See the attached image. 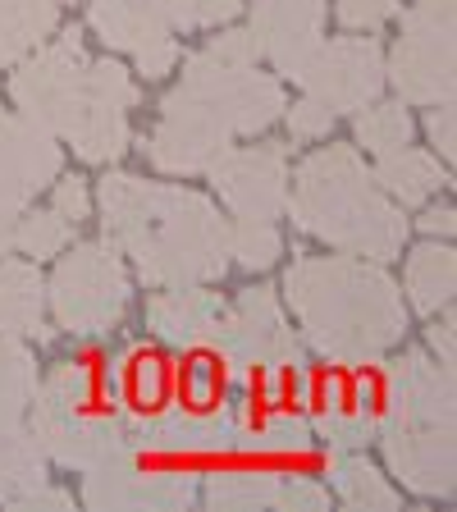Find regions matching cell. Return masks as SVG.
<instances>
[{
  "label": "cell",
  "mask_w": 457,
  "mask_h": 512,
  "mask_svg": "<svg viewBox=\"0 0 457 512\" xmlns=\"http://www.w3.org/2000/svg\"><path fill=\"white\" fill-rule=\"evenodd\" d=\"M106 243L138 261L147 284H206L229 270V224L202 192L110 174L101 183Z\"/></svg>",
  "instance_id": "cell-1"
},
{
  "label": "cell",
  "mask_w": 457,
  "mask_h": 512,
  "mask_svg": "<svg viewBox=\"0 0 457 512\" xmlns=\"http://www.w3.org/2000/svg\"><path fill=\"white\" fill-rule=\"evenodd\" d=\"M284 298L316 352L339 366H366L407 330L398 284L380 266L348 256H307L284 275Z\"/></svg>",
  "instance_id": "cell-2"
},
{
  "label": "cell",
  "mask_w": 457,
  "mask_h": 512,
  "mask_svg": "<svg viewBox=\"0 0 457 512\" xmlns=\"http://www.w3.org/2000/svg\"><path fill=\"white\" fill-rule=\"evenodd\" d=\"M293 211L302 234L371 261H394L403 252L407 220L366 174L352 147H325L298 165L293 179Z\"/></svg>",
  "instance_id": "cell-3"
},
{
  "label": "cell",
  "mask_w": 457,
  "mask_h": 512,
  "mask_svg": "<svg viewBox=\"0 0 457 512\" xmlns=\"http://www.w3.org/2000/svg\"><path fill=\"white\" fill-rule=\"evenodd\" d=\"M28 407L32 439L60 467L96 471L133 453L124 412L115 407V389H110V366L101 357L60 362L32 389Z\"/></svg>",
  "instance_id": "cell-4"
},
{
  "label": "cell",
  "mask_w": 457,
  "mask_h": 512,
  "mask_svg": "<svg viewBox=\"0 0 457 512\" xmlns=\"http://www.w3.org/2000/svg\"><path fill=\"white\" fill-rule=\"evenodd\" d=\"M256 55H261V46H256L252 28L224 32L188 60L183 83L170 92V101L206 115L229 138L234 133H261L284 115V92H279L275 78L256 74Z\"/></svg>",
  "instance_id": "cell-5"
},
{
  "label": "cell",
  "mask_w": 457,
  "mask_h": 512,
  "mask_svg": "<svg viewBox=\"0 0 457 512\" xmlns=\"http://www.w3.org/2000/svg\"><path fill=\"white\" fill-rule=\"evenodd\" d=\"M128 275L115 243H83L64 256L51 275V307L55 320L74 334H106L128 311Z\"/></svg>",
  "instance_id": "cell-6"
},
{
  "label": "cell",
  "mask_w": 457,
  "mask_h": 512,
  "mask_svg": "<svg viewBox=\"0 0 457 512\" xmlns=\"http://www.w3.org/2000/svg\"><path fill=\"white\" fill-rule=\"evenodd\" d=\"M453 32V0H421L416 10L403 14V37L384 69L403 101H416V106L453 101Z\"/></svg>",
  "instance_id": "cell-7"
},
{
  "label": "cell",
  "mask_w": 457,
  "mask_h": 512,
  "mask_svg": "<svg viewBox=\"0 0 457 512\" xmlns=\"http://www.w3.org/2000/svg\"><path fill=\"white\" fill-rule=\"evenodd\" d=\"M192 499H197L192 462L156 458V453H128V458L110 462V467H96L87 471L83 485V503L96 512H119V508L174 512L188 508Z\"/></svg>",
  "instance_id": "cell-8"
},
{
  "label": "cell",
  "mask_w": 457,
  "mask_h": 512,
  "mask_svg": "<svg viewBox=\"0 0 457 512\" xmlns=\"http://www.w3.org/2000/svg\"><path fill=\"white\" fill-rule=\"evenodd\" d=\"M211 348L220 352L224 375H256L266 366H293L302 362V348L288 330L270 288H247L234 307L220 311Z\"/></svg>",
  "instance_id": "cell-9"
},
{
  "label": "cell",
  "mask_w": 457,
  "mask_h": 512,
  "mask_svg": "<svg viewBox=\"0 0 457 512\" xmlns=\"http://www.w3.org/2000/svg\"><path fill=\"white\" fill-rule=\"evenodd\" d=\"M87 69H92V60H87L78 32H64L60 42L37 51L19 74H14L10 92H14L19 115L28 119V124H37L42 133H64L78 110Z\"/></svg>",
  "instance_id": "cell-10"
},
{
  "label": "cell",
  "mask_w": 457,
  "mask_h": 512,
  "mask_svg": "<svg viewBox=\"0 0 457 512\" xmlns=\"http://www.w3.org/2000/svg\"><path fill=\"white\" fill-rule=\"evenodd\" d=\"M138 106V87L128 78L124 64L101 60L87 69L78 110L64 128V138L74 142V151L92 165H110L124 156L128 147V110Z\"/></svg>",
  "instance_id": "cell-11"
},
{
  "label": "cell",
  "mask_w": 457,
  "mask_h": 512,
  "mask_svg": "<svg viewBox=\"0 0 457 512\" xmlns=\"http://www.w3.org/2000/svg\"><path fill=\"white\" fill-rule=\"evenodd\" d=\"M60 179V147L23 115H0V256L14 247V224L46 183Z\"/></svg>",
  "instance_id": "cell-12"
},
{
  "label": "cell",
  "mask_w": 457,
  "mask_h": 512,
  "mask_svg": "<svg viewBox=\"0 0 457 512\" xmlns=\"http://www.w3.org/2000/svg\"><path fill=\"white\" fill-rule=\"evenodd\" d=\"M307 412L316 421L320 439L334 448H362L380 435L384 389L371 371H325L307 389Z\"/></svg>",
  "instance_id": "cell-13"
},
{
  "label": "cell",
  "mask_w": 457,
  "mask_h": 512,
  "mask_svg": "<svg viewBox=\"0 0 457 512\" xmlns=\"http://www.w3.org/2000/svg\"><path fill=\"white\" fill-rule=\"evenodd\" d=\"M224 206L238 220H275L288 202V151L279 142L243 151H220L206 165Z\"/></svg>",
  "instance_id": "cell-14"
},
{
  "label": "cell",
  "mask_w": 457,
  "mask_h": 512,
  "mask_svg": "<svg viewBox=\"0 0 457 512\" xmlns=\"http://www.w3.org/2000/svg\"><path fill=\"white\" fill-rule=\"evenodd\" d=\"M298 83L330 110H366L384 87V55L371 37H339L316 46Z\"/></svg>",
  "instance_id": "cell-15"
},
{
  "label": "cell",
  "mask_w": 457,
  "mask_h": 512,
  "mask_svg": "<svg viewBox=\"0 0 457 512\" xmlns=\"http://www.w3.org/2000/svg\"><path fill=\"white\" fill-rule=\"evenodd\" d=\"M375 439L384 444V458H389L394 476L412 494L448 499L457 490V448L448 426H403V421H389V426H380Z\"/></svg>",
  "instance_id": "cell-16"
},
{
  "label": "cell",
  "mask_w": 457,
  "mask_h": 512,
  "mask_svg": "<svg viewBox=\"0 0 457 512\" xmlns=\"http://www.w3.org/2000/svg\"><path fill=\"white\" fill-rule=\"evenodd\" d=\"M384 389V416L403 421V426H448L453 430V366H435L426 352H403V362H394L380 375Z\"/></svg>",
  "instance_id": "cell-17"
},
{
  "label": "cell",
  "mask_w": 457,
  "mask_h": 512,
  "mask_svg": "<svg viewBox=\"0 0 457 512\" xmlns=\"http://www.w3.org/2000/svg\"><path fill=\"white\" fill-rule=\"evenodd\" d=\"M320 28H325V0H252L256 46L288 78H302L320 46Z\"/></svg>",
  "instance_id": "cell-18"
},
{
  "label": "cell",
  "mask_w": 457,
  "mask_h": 512,
  "mask_svg": "<svg viewBox=\"0 0 457 512\" xmlns=\"http://www.w3.org/2000/svg\"><path fill=\"white\" fill-rule=\"evenodd\" d=\"M87 19H92V28L106 37V46L133 55L147 78H165L174 69V60H179L170 23L156 19L142 0H92Z\"/></svg>",
  "instance_id": "cell-19"
},
{
  "label": "cell",
  "mask_w": 457,
  "mask_h": 512,
  "mask_svg": "<svg viewBox=\"0 0 457 512\" xmlns=\"http://www.w3.org/2000/svg\"><path fill=\"white\" fill-rule=\"evenodd\" d=\"M151 165L165 174H202L220 151H229V133L211 124L206 115L179 106V101H160V124L151 128Z\"/></svg>",
  "instance_id": "cell-20"
},
{
  "label": "cell",
  "mask_w": 457,
  "mask_h": 512,
  "mask_svg": "<svg viewBox=\"0 0 457 512\" xmlns=\"http://www.w3.org/2000/svg\"><path fill=\"white\" fill-rule=\"evenodd\" d=\"M110 389H115V407L124 412V426H138L147 416L165 412L174 403V362H165L160 352H147L142 343L124 348L110 357Z\"/></svg>",
  "instance_id": "cell-21"
},
{
  "label": "cell",
  "mask_w": 457,
  "mask_h": 512,
  "mask_svg": "<svg viewBox=\"0 0 457 512\" xmlns=\"http://www.w3.org/2000/svg\"><path fill=\"white\" fill-rule=\"evenodd\" d=\"M220 311H224L220 293H206V288H197V284H174V293L151 298L147 325L156 339L188 352V348H206V343L215 339Z\"/></svg>",
  "instance_id": "cell-22"
},
{
  "label": "cell",
  "mask_w": 457,
  "mask_h": 512,
  "mask_svg": "<svg viewBox=\"0 0 457 512\" xmlns=\"http://www.w3.org/2000/svg\"><path fill=\"white\" fill-rule=\"evenodd\" d=\"M87 220V188L83 179H64L55 188V202L37 215H19L14 224V247H23L28 256H55L64 252V243L74 238V229Z\"/></svg>",
  "instance_id": "cell-23"
},
{
  "label": "cell",
  "mask_w": 457,
  "mask_h": 512,
  "mask_svg": "<svg viewBox=\"0 0 457 512\" xmlns=\"http://www.w3.org/2000/svg\"><path fill=\"white\" fill-rule=\"evenodd\" d=\"M0 334L51 343L46 330V284L28 261H0Z\"/></svg>",
  "instance_id": "cell-24"
},
{
  "label": "cell",
  "mask_w": 457,
  "mask_h": 512,
  "mask_svg": "<svg viewBox=\"0 0 457 512\" xmlns=\"http://www.w3.org/2000/svg\"><path fill=\"white\" fill-rule=\"evenodd\" d=\"M375 188H384L398 206H421L430 202V192H439L448 183V174L439 170V160L426 156V151L398 147L389 156H380V170L371 174Z\"/></svg>",
  "instance_id": "cell-25"
},
{
  "label": "cell",
  "mask_w": 457,
  "mask_h": 512,
  "mask_svg": "<svg viewBox=\"0 0 457 512\" xmlns=\"http://www.w3.org/2000/svg\"><path fill=\"white\" fill-rule=\"evenodd\" d=\"M46 485L42 444L23 430V421H0V503H14Z\"/></svg>",
  "instance_id": "cell-26"
},
{
  "label": "cell",
  "mask_w": 457,
  "mask_h": 512,
  "mask_svg": "<svg viewBox=\"0 0 457 512\" xmlns=\"http://www.w3.org/2000/svg\"><path fill=\"white\" fill-rule=\"evenodd\" d=\"M60 0H0V69L19 64L32 46L51 37Z\"/></svg>",
  "instance_id": "cell-27"
},
{
  "label": "cell",
  "mask_w": 457,
  "mask_h": 512,
  "mask_svg": "<svg viewBox=\"0 0 457 512\" xmlns=\"http://www.w3.org/2000/svg\"><path fill=\"white\" fill-rule=\"evenodd\" d=\"M453 288H457V256L453 247H421L412 252L407 261V293H412V307L421 316H435L439 307L453 302Z\"/></svg>",
  "instance_id": "cell-28"
},
{
  "label": "cell",
  "mask_w": 457,
  "mask_h": 512,
  "mask_svg": "<svg viewBox=\"0 0 457 512\" xmlns=\"http://www.w3.org/2000/svg\"><path fill=\"white\" fill-rule=\"evenodd\" d=\"M279 476L270 467H229L215 471L206 485V503L224 512H256V508H275Z\"/></svg>",
  "instance_id": "cell-29"
},
{
  "label": "cell",
  "mask_w": 457,
  "mask_h": 512,
  "mask_svg": "<svg viewBox=\"0 0 457 512\" xmlns=\"http://www.w3.org/2000/svg\"><path fill=\"white\" fill-rule=\"evenodd\" d=\"M330 480H334V490H339V499L357 512H394L398 503H403L394 485H389L366 458H334Z\"/></svg>",
  "instance_id": "cell-30"
},
{
  "label": "cell",
  "mask_w": 457,
  "mask_h": 512,
  "mask_svg": "<svg viewBox=\"0 0 457 512\" xmlns=\"http://www.w3.org/2000/svg\"><path fill=\"white\" fill-rule=\"evenodd\" d=\"M37 389V366L28 348L14 339H0V421H23Z\"/></svg>",
  "instance_id": "cell-31"
},
{
  "label": "cell",
  "mask_w": 457,
  "mask_h": 512,
  "mask_svg": "<svg viewBox=\"0 0 457 512\" xmlns=\"http://www.w3.org/2000/svg\"><path fill=\"white\" fill-rule=\"evenodd\" d=\"M156 19L170 28H215V23L238 19L243 0H142Z\"/></svg>",
  "instance_id": "cell-32"
},
{
  "label": "cell",
  "mask_w": 457,
  "mask_h": 512,
  "mask_svg": "<svg viewBox=\"0 0 457 512\" xmlns=\"http://www.w3.org/2000/svg\"><path fill=\"white\" fill-rule=\"evenodd\" d=\"M357 142L375 156H389L412 142V119L403 106H371L366 115H357Z\"/></svg>",
  "instance_id": "cell-33"
},
{
  "label": "cell",
  "mask_w": 457,
  "mask_h": 512,
  "mask_svg": "<svg viewBox=\"0 0 457 512\" xmlns=\"http://www.w3.org/2000/svg\"><path fill=\"white\" fill-rule=\"evenodd\" d=\"M279 234L270 220H243L238 229H229V256L243 270H270L279 261Z\"/></svg>",
  "instance_id": "cell-34"
},
{
  "label": "cell",
  "mask_w": 457,
  "mask_h": 512,
  "mask_svg": "<svg viewBox=\"0 0 457 512\" xmlns=\"http://www.w3.org/2000/svg\"><path fill=\"white\" fill-rule=\"evenodd\" d=\"M330 124H334V110L325 106V101H316V96H307V101H298V106L288 110V128H293V138H325Z\"/></svg>",
  "instance_id": "cell-35"
},
{
  "label": "cell",
  "mask_w": 457,
  "mask_h": 512,
  "mask_svg": "<svg viewBox=\"0 0 457 512\" xmlns=\"http://www.w3.org/2000/svg\"><path fill=\"white\" fill-rule=\"evenodd\" d=\"M334 10H339V23H343V28L371 32V28H380V23L394 19V0H339Z\"/></svg>",
  "instance_id": "cell-36"
},
{
  "label": "cell",
  "mask_w": 457,
  "mask_h": 512,
  "mask_svg": "<svg viewBox=\"0 0 457 512\" xmlns=\"http://www.w3.org/2000/svg\"><path fill=\"white\" fill-rule=\"evenodd\" d=\"M275 508H288V512H325L330 508V490H320V485H311V480H293V485H284L279 480V494H275Z\"/></svg>",
  "instance_id": "cell-37"
},
{
  "label": "cell",
  "mask_w": 457,
  "mask_h": 512,
  "mask_svg": "<svg viewBox=\"0 0 457 512\" xmlns=\"http://www.w3.org/2000/svg\"><path fill=\"white\" fill-rule=\"evenodd\" d=\"M426 128H430V138H435V147L444 151V160H453V156H457V124H453V101H444V106H439V110H430Z\"/></svg>",
  "instance_id": "cell-38"
},
{
  "label": "cell",
  "mask_w": 457,
  "mask_h": 512,
  "mask_svg": "<svg viewBox=\"0 0 457 512\" xmlns=\"http://www.w3.org/2000/svg\"><path fill=\"white\" fill-rule=\"evenodd\" d=\"M10 508H19V512H37V508H74V499H69V494H60V490H46V485H37L32 494L14 499Z\"/></svg>",
  "instance_id": "cell-39"
},
{
  "label": "cell",
  "mask_w": 457,
  "mask_h": 512,
  "mask_svg": "<svg viewBox=\"0 0 457 512\" xmlns=\"http://www.w3.org/2000/svg\"><path fill=\"white\" fill-rule=\"evenodd\" d=\"M453 330H457L453 316H448L444 325H435V330H430V343H435V348L444 352V366H453V357H457V348H453Z\"/></svg>",
  "instance_id": "cell-40"
},
{
  "label": "cell",
  "mask_w": 457,
  "mask_h": 512,
  "mask_svg": "<svg viewBox=\"0 0 457 512\" xmlns=\"http://www.w3.org/2000/svg\"><path fill=\"white\" fill-rule=\"evenodd\" d=\"M453 224H457V211L453 206H439V211H430L426 220H421V229H426V234H453Z\"/></svg>",
  "instance_id": "cell-41"
}]
</instances>
